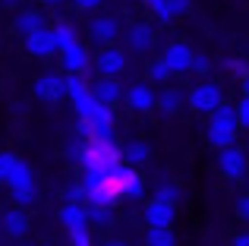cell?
<instances>
[{"instance_id":"obj_12","label":"cell","mask_w":249,"mask_h":246,"mask_svg":"<svg viewBox=\"0 0 249 246\" xmlns=\"http://www.w3.org/2000/svg\"><path fill=\"white\" fill-rule=\"evenodd\" d=\"M152 44H155V32H152V25H129L126 29V48L133 51V54H148L152 51Z\"/></svg>"},{"instance_id":"obj_23","label":"cell","mask_w":249,"mask_h":246,"mask_svg":"<svg viewBox=\"0 0 249 246\" xmlns=\"http://www.w3.org/2000/svg\"><path fill=\"white\" fill-rule=\"evenodd\" d=\"M89 224L91 228H107L110 224V205H89Z\"/></svg>"},{"instance_id":"obj_29","label":"cell","mask_w":249,"mask_h":246,"mask_svg":"<svg viewBox=\"0 0 249 246\" xmlns=\"http://www.w3.org/2000/svg\"><path fill=\"white\" fill-rule=\"evenodd\" d=\"M237 117H240V129H249V95H243V98H240Z\"/></svg>"},{"instance_id":"obj_37","label":"cell","mask_w":249,"mask_h":246,"mask_svg":"<svg viewBox=\"0 0 249 246\" xmlns=\"http://www.w3.org/2000/svg\"><path fill=\"white\" fill-rule=\"evenodd\" d=\"M104 246H126L123 240H104Z\"/></svg>"},{"instance_id":"obj_9","label":"cell","mask_w":249,"mask_h":246,"mask_svg":"<svg viewBox=\"0 0 249 246\" xmlns=\"http://www.w3.org/2000/svg\"><path fill=\"white\" fill-rule=\"evenodd\" d=\"M89 38L98 44V48H107L120 38V25H117L114 16H95L89 22Z\"/></svg>"},{"instance_id":"obj_34","label":"cell","mask_w":249,"mask_h":246,"mask_svg":"<svg viewBox=\"0 0 249 246\" xmlns=\"http://www.w3.org/2000/svg\"><path fill=\"white\" fill-rule=\"evenodd\" d=\"M70 3H73L76 10H85V13H91V10H101V3H104V0H70Z\"/></svg>"},{"instance_id":"obj_31","label":"cell","mask_w":249,"mask_h":246,"mask_svg":"<svg viewBox=\"0 0 249 246\" xmlns=\"http://www.w3.org/2000/svg\"><path fill=\"white\" fill-rule=\"evenodd\" d=\"M227 73H233L237 79H243V76H249V67L243 60H227Z\"/></svg>"},{"instance_id":"obj_27","label":"cell","mask_w":249,"mask_h":246,"mask_svg":"<svg viewBox=\"0 0 249 246\" xmlns=\"http://www.w3.org/2000/svg\"><path fill=\"white\" fill-rule=\"evenodd\" d=\"M155 196L164 199V202H174V205H177V199H180V190H177V183H161Z\"/></svg>"},{"instance_id":"obj_20","label":"cell","mask_w":249,"mask_h":246,"mask_svg":"<svg viewBox=\"0 0 249 246\" xmlns=\"http://www.w3.org/2000/svg\"><path fill=\"white\" fill-rule=\"evenodd\" d=\"M145 246H174V230L170 228H148Z\"/></svg>"},{"instance_id":"obj_36","label":"cell","mask_w":249,"mask_h":246,"mask_svg":"<svg viewBox=\"0 0 249 246\" xmlns=\"http://www.w3.org/2000/svg\"><path fill=\"white\" fill-rule=\"evenodd\" d=\"M240 92L249 95V76H243V79H240Z\"/></svg>"},{"instance_id":"obj_25","label":"cell","mask_w":249,"mask_h":246,"mask_svg":"<svg viewBox=\"0 0 249 246\" xmlns=\"http://www.w3.org/2000/svg\"><path fill=\"white\" fill-rule=\"evenodd\" d=\"M145 3H148V10L155 13V19H158V22H170V19H174L167 0H145Z\"/></svg>"},{"instance_id":"obj_5","label":"cell","mask_w":249,"mask_h":246,"mask_svg":"<svg viewBox=\"0 0 249 246\" xmlns=\"http://www.w3.org/2000/svg\"><path fill=\"white\" fill-rule=\"evenodd\" d=\"M32 92H35V98L38 101H60L63 95H67V79L63 76H57V73H41L35 82H32Z\"/></svg>"},{"instance_id":"obj_15","label":"cell","mask_w":249,"mask_h":246,"mask_svg":"<svg viewBox=\"0 0 249 246\" xmlns=\"http://www.w3.org/2000/svg\"><path fill=\"white\" fill-rule=\"evenodd\" d=\"M29 215H25V209H19V205H13L10 211H3V230L10 237H25L29 234Z\"/></svg>"},{"instance_id":"obj_38","label":"cell","mask_w":249,"mask_h":246,"mask_svg":"<svg viewBox=\"0 0 249 246\" xmlns=\"http://www.w3.org/2000/svg\"><path fill=\"white\" fill-rule=\"evenodd\" d=\"M41 3H48V6H57V3H63V0H41Z\"/></svg>"},{"instance_id":"obj_17","label":"cell","mask_w":249,"mask_h":246,"mask_svg":"<svg viewBox=\"0 0 249 246\" xmlns=\"http://www.w3.org/2000/svg\"><path fill=\"white\" fill-rule=\"evenodd\" d=\"M13 29H16L19 35H29V32H35V29H44V16L38 10H19L16 16H13Z\"/></svg>"},{"instance_id":"obj_33","label":"cell","mask_w":249,"mask_h":246,"mask_svg":"<svg viewBox=\"0 0 249 246\" xmlns=\"http://www.w3.org/2000/svg\"><path fill=\"white\" fill-rule=\"evenodd\" d=\"M237 218H240V221H246V224H249V193H246V196H240V199H237Z\"/></svg>"},{"instance_id":"obj_3","label":"cell","mask_w":249,"mask_h":246,"mask_svg":"<svg viewBox=\"0 0 249 246\" xmlns=\"http://www.w3.org/2000/svg\"><path fill=\"white\" fill-rule=\"evenodd\" d=\"M186 105L193 107L196 114H212L218 105H224V92H221L218 82H199V86L189 92Z\"/></svg>"},{"instance_id":"obj_11","label":"cell","mask_w":249,"mask_h":246,"mask_svg":"<svg viewBox=\"0 0 249 246\" xmlns=\"http://www.w3.org/2000/svg\"><path fill=\"white\" fill-rule=\"evenodd\" d=\"M60 67L67 70L70 76H82L85 70H89V51H85V44H73V48H67V51H60Z\"/></svg>"},{"instance_id":"obj_14","label":"cell","mask_w":249,"mask_h":246,"mask_svg":"<svg viewBox=\"0 0 249 246\" xmlns=\"http://www.w3.org/2000/svg\"><path fill=\"white\" fill-rule=\"evenodd\" d=\"M60 224L67 230H79V228H89V209L82 202H67L60 209Z\"/></svg>"},{"instance_id":"obj_18","label":"cell","mask_w":249,"mask_h":246,"mask_svg":"<svg viewBox=\"0 0 249 246\" xmlns=\"http://www.w3.org/2000/svg\"><path fill=\"white\" fill-rule=\"evenodd\" d=\"M180 105H183V95L177 92V88H164V92L158 95V111L164 114V117H174V114L180 111Z\"/></svg>"},{"instance_id":"obj_1","label":"cell","mask_w":249,"mask_h":246,"mask_svg":"<svg viewBox=\"0 0 249 246\" xmlns=\"http://www.w3.org/2000/svg\"><path fill=\"white\" fill-rule=\"evenodd\" d=\"M237 133H240V117H237V105H218L212 114H208V129L205 139L212 142L214 148H227L237 145Z\"/></svg>"},{"instance_id":"obj_16","label":"cell","mask_w":249,"mask_h":246,"mask_svg":"<svg viewBox=\"0 0 249 246\" xmlns=\"http://www.w3.org/2000/svg\"><path fill=\"white\" fill-rule=\"evenodd\" d=\"M148 158H152V148H148V142H145V139H129L126 145H123V161H126L129 167L145 164Z\"/></svg>"},{"instance_id":"obj_35","label":"cell","mask_w":249,"mask_h":246,"mask_svg":"<svg viewBox=\"0 0 249 246\" xmlns=\"http://www.w3.org/2000/svg\"><path fill=\"white\" fill-rule=\"evenodd\" d=\"M233 246H249V230H243V234L233 237Z\"/></svg>"},{"instance_id":"obj_10","label":"cell","mask_w":249,"mask_h":246,"mask_svg":"<svg viewBox=\"0 0 249 246\" xmlns=\"http://www.w3.org/2000/svg\"><path fill=\"white\" fill-rule=\"evenodd\" d=\"M177 218V205L174 202H164V199L155 196L152 202L145 205V224L148 228H170Z\"/></svg>"},{"instance_id":"obj_2","label":"cell","mask_w":249,"mask_h":246,"mask_svg":"<svg viewBox=\"0 0 249 246\" xmlns=\"http://www.w3.org/2000/svg\"><path fill=\"white\" fill-rule=\"evenodd\" d=\"M218 171L224 180H243L249 171V158H246V148L240 145H227L218 148Z\"/></svg>"},{"instance_id":"obj_39","label":"cell","mask_w":249,"mask_h":246,"mask_svg":"<svg viewBox=\"0 0 249 246\" xmlns=\"http://www.w3.org/2000/svg\"><path fill=\"white\" fill-rule=\"evenodd\" d=\"M246 158H249V142H246Z\"/></svg>"},{"instance_id":"obj_32","label":"cell","mask_w":249,"mask_h":246,"mask_svg":"<svg viewBox=\"0 0 249 246\" xmlns=\"http://www.w3.org/2000/svg\"><path fill=\"white\" fill-rule=\"evenodd\" d=\"M170 13L174 16H183V13H189V6H193V0H167Z\"/></svg>"},{"instance_id":"obj_19","label":"cell","mask_w":249,"mask_h":246,"mask_svg":"<svg viewBox=\"0 0 249 246\" xmlns=\"http://www.w3.org/2000/svg\"><path fill=\"white\" fill-rule=\"evenodd\" d=\"M54 38H57V48H60V51H67V48H73V44H79L76 25H70V22H57V25H54Z\"/></svg>"},{"instance_id":"obj_26","label":"cell","mask_w":249,"mask_h":246,"mask_svg":"<svg viewBox=\"0 0 249 246\" xmlns=\"http://www.w3.org/2000/svg\"><path fill=\"white\" fill-rule=\"evenodd\" d=\"M63 199H67V202H85V186H82V180H79V183H70L67 190H63Z\"/></svg>"},{"instance_id":"obj_13","label":"cell","mask_w":249,"mask_h":246,"mask_svg":"<svg viewBox=\"0 0 249 246\" xmlns=\"http://www.w3.org/2000/svg\"><path fill=\"white\" fill-rule=\"evenodd\" d=\"M95 95H98V101H104V105H117V101H123V86H120V79H117V76H98V82L95 86Z\"/></svg>"},{"instance_id":"obj_6","label":"cell","mask_w":249,"mask_h":246,"mask_svg":"<svg viewBox=\"0 0 249 246\" xmlns=\"http://www.w3.org/2000/svg\"><path fill=\"white\" fill-rule=\"evenodd\" d=\"M25 51H29L32 57H54V54H60V48H57V38H54V29H35V32H29L25 35Z\"/></svg>"},{"instance_id":"obj_4","label":"cell","mask_w":249,"mask_h":246,"mask_svg":"<svg viewBox=\"0 0 249 246\" xmlns=\"http://www.w3.org/2000/svg\"><path fill=\"white\" fill-rule=\"evenodd\" d=\"M123 101H126V107L136 111V114H152L155 107H158V95H155V88L148 86V82H136V86H129L126 95H123Z\"/></svg>"},{"instance_id":"obj_28","label":"cell","mask_w":249,"mask_h":246,"mask_svg":"<svg viewBox=\"0 0 249 246\" xmlns=\"http://www.w3.org/2000/svg\"><path fill=\"white\" fill-rule=\"evenodd\" d=\"M212 57L208 54H196V60H193V73H199V76H205V73H212Z\"/></svg>"},{"instance_id":"obj_30","label":"cell","mask_w":249,"mask_h":246,"mask_svg":"<svg viewBox=\"0 0 249 246\" xmlns=\"http://www.w3.org/2000/svg\"><path fill=\"white\" fill-rule=\"evenodd\" d=\"M70 240H73V246H91L89 228H79V230H70Z\"/></svg>"},{"instance_id":"obj_21","label":"cell","mask_w":249,"mask_h":246,"mask_svg":"<svg viewBox=\"0 0 249 246\" xmlns=\"http://www.w3.org/2000/svg\"><path fill=\"white\" fill-rule=\"evenodd\" d=\"M170 76H174V70H170L167 63H164V57H161V60H152V63H148V79H152L155 86H164Z\"/></svg>"},{"instance_id":"obj_22","label":"cell","mask_w":249,"mask_h":246,"mask_svg":"<svg viewBox=\"0 0 249 246\" xmlns=\"http://www.w3.org/2000/svg\"><path fill=\"white\" fill-rule=\"evenodd\" d=\"M142 193H145V183H142V177L136 171L126 174V180H123V196L129 199H142Z\"/></svg>"},{"instance_id":"obj_24","label":"cell","mask_w":249,"mask_h":246,"mask_svg":"<svg viewBox=\"0 0 249 246\" xmlns=\"http://www.w3.org/2000/svg\"><path fill=\"white\" fill-rule=\"evenodd\" d=\"M16 161H19V155L0 152V183H6V180H10V174H13V167H16Z\"/></svg>"},{"instance_id":"obj_8","label":"cell","mask_w":249,"mask_h":246,"mask_svg":"<svg viewBox=\"0 0 249 246\" xmlns=\"http://www.w3.org/2000/svg\"><path fill=\"white\" fill-rule=\"evenodd\" d=\"M161 57H164V63H167L170 70H174L177 76H180V73H193V60H196V54H193V48H189V44H183V41H170Z\"/></svg>"},{"instance_id":"obj_7","label":"cell","mask_w":249,"mask_h":246,"mask_svg":"<svg viewBox=\"0 0 249 246\" xmlns=\"http://www.w3.org/2000/svg\"><path fill=\"white\" fill-rule=\"evenodd\" d=\"M95 67H98V76H120L126 70V51L117 48V44H107V48L98 51Z\"/></svg>"}]
</instances>
